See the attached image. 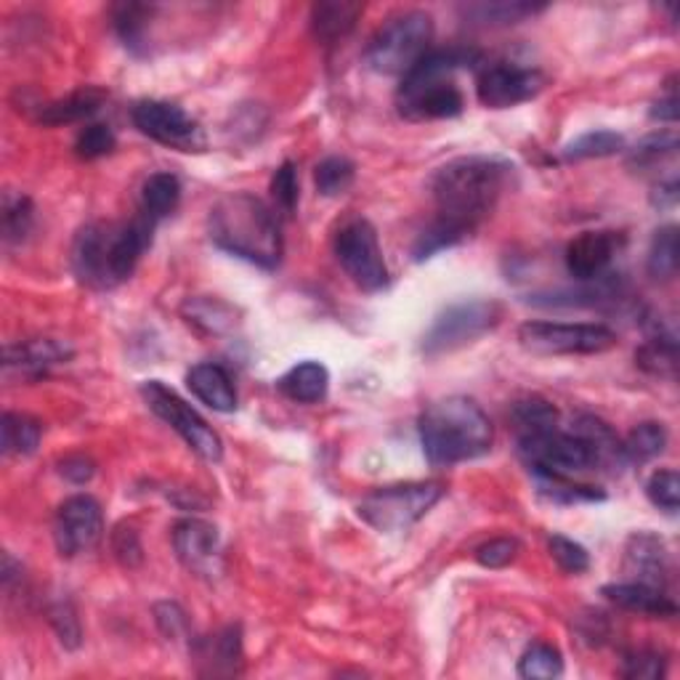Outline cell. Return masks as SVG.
I'll use <instances>...</instances> for the list:
<instances>
[{"mask_svg":"<svg viewBox=\"0 0 680 680\" xmlns=\"http://www.w3.org/2000/svg\"><path fill=\"white\" fill-rule=\"evenodd\" d=\"M513 166L500 157H457L434 173L431 194L436 202V224L466 240L495 211Z\"/></svg>","mask_w":680,"mask_h":680,"instance_id":"6da1fadb","label":"cell"},{"mask_svg":"<svg viewBox=\"0 0 680 680\" xmlns=\"http://www.w3.org/2000/svg\"><path fill=\"white\" fill-rule=\"evenodd\" d=\"M157 221L139 213L126 224H88L72 245V269L83 285L109 290L126 283L152 245Z\"/></svg>","mask_w":680,"mask_h":680,"instance_id":"7a4b0ae2","label":"cell"},{"mask_svg":"<svg viewBox=\"0 0 680 680\" xmlns=\"http://www.w3.org/2000/svg\"><path fill=\"white\" fill-rule=\"evenodd\" d=\"M208 234L215 247L261 269H277L283 258L279 215L251 192H232L215 202L208 215Z\"/></svg>","mask_w":680,"mask_h":680,"instance_id":"3957f363","label":"cell"},{"mask_svg":"<svg viewBox=\"0 0 680 680\" xmlns=\"http://www.w3.org/2000/svg\"><path fill=\"white\" fill-rule=\"evenodd\" d=\"M495 428L474 399L447 396L421 415V444L434 468H453L492 449Z\"/></svg>","mask_w":680,"mask_h":680,"instance_id":"277c9868","label":"cell"},{"mask_svg":"<svg viewBox=\"0 0 680 680\" xmlns=\"http://www.w3.org/2000/svg\"><path fill=\"white\" fill-rule=\"evenodd\" d=\"M481 54L474 49H439L428 51L421 62L402 77L396 91V107L407 120H447L466 107L460 88L455 85V72L476 67Z\"/></svg>","mask_w":680,"mask_h":680,"instance_id":"5b68a950","label":"cell"},{"mask_svg":"<svg viewBox=\"0 0 680 680\" xmlns=\"http://www.w3.org/2000/svg\"><path fill=\"white\" fill-rule=\"evenodd\" d=\"M434 19L425 11H402L372 35L364 62L378 75H407L431 51Z\"/></svg>","mask_w":680,"mask_h":680,"instance_id":"8992f818","label":"cell"},{"mask_svg":"<svg viewBox=\"0 0 680 680\" xmlns=\"http://www.w3.org/2000/svg\"><path fill=\"white\" fill-rule=\"evenodd\" d=\"M442 484L436 481L394 484V487H381L370 492L359 502L357 510L372 529L383 534H396L417 524L442 500Z\"/></svg>","mask_w":680,"mask_h":680,"instance_id":"52a82bcc","label":"cell"},{"mask_svg":"<svg viewBox=\"0 0 680 680\" xmlns=\"http://www.w3.org/2000/svg\"><path fill=\"white\" fill-rule=\"evenodd\" d=\"M502 319V306L497 300H468V304L449 306L436 317L431 330L423 336V354L442 357L457 349L476 343L492 332Z\"/></svg>","mask_w":680,"mask_h":680,"instance_id":"ba28073f","label":"cell"},{"mask_svg":"<svg viewBox=\"0 0 680 680\" xmlns=\"http://www.w3.org/2000/svg\"><path fill=\"white\" fill-rule=\"evenodd\" d=\"M519 343L542 357L604 354L617 346V332L595 322H524L519 327Z\"/></svg>","mask_w":680,"mask_h":680,"instance_id":"9c48e42d","label":"cell"},{"mask_svg":"<svg viewBox=\"0 0 680 680\" xmlns=\"http://www.w3.org/2000/svg\"><path fill=\"white\" fill-rule=\"evenodd\" d=\"M141 396L147 402V407L160 417L162 423H168L181 439L187 442V447L194 455L202 457L205 463H219L224 457V442L215 431L198 415V410H192L189 404L176 394L173 389H168L160 381H147L141 385Z\"/></svg>","mask_w":680,"mask_h":680,"instance_id":"30bf717a","label":"cell"},{"mask_svg":"<svg viewBox=\"0 0 680 680\" xmlns=\"http://www.w3.org/2000/svg\"><path fill=\"white\" fill-rule=\"evenodd\" d=\"M336 258L349 274L351 283L364 293H378L389 285V266H385L378 232L370 221H349L336 237Z\"/></svg>","mask_w":680,"mask_h":680,"instance_id":"8fae6325","label":"cell"},{"mask_svg":"<svg viewBox=\"0 0 680 680\" xmlns=\"http://www.w3.org/2000/svg\"><path fill=\"white\" fill-rule=\"evenodd\" d=\"M519 453L534 474L574 479V476L593 468L591 449H587V444L582 442L580 436H574L572 431L553 428L548 431V434L519 439Z\"/></svg>","mask_w":680,"mask_h":680,"instance_id":"7c38bea8","label":"cell"},{"mask_svg":"<svg viewBox=\"0 0 680 680\" xmlns=\"http://www.w3.org/2000/svg\"><path fill=\"white\" fill-rule=\"evenodd\" d=\"M134 126L152 141L179 149V152H202L205 149V134H202L200 123L187 115L179 104L139 102L134 107Z\"/></svg>","mask_w":680,"mask_h":680,"instance_id":"4fadbf2b","label":"cell"},{"mask_svg":"<svg viewBox=\"0 0 680 680\" xmlns=\"http://www.w3.org/2000/svg\"><path fill=\"white\" fill-rule=\"evenodd\" d=\"M104 534L102 506L91 495H75L56 510L54 540L59 553L75 559L85 551H94Z\"/></svg>","mask_w":680,"mask_h":680,"instance_id":"5bb4252c","label":"cell"},{"mask_svg":"<svg viewBox=\"0 0 680 680\" xmlns=\"http://www.w3.org/2000/svg\"><path fill=\"white\" fill-rule=\"evenodd\" d=\"M545 88V75L534 67H516V64H495L479 75L476 96L484 107L508 109L516 104L532 102Z\"/></svg>","mask_w":680,"mask_h":680,"instance_id":"9a60e30c","label":"cell"},{"mask_svg":"<svg viewBox=\"0 0 680 680\" xmlns=\"http://www.w3.org/2000/svg\"><path fill=\"white\" fill-rule=\"evenodd\" d=\"M72 359L70 343L56 338H32L22 343L6 346V378H22V381H41L59 364H67Z\"/></svg>","mask_w":680,"mask_h":680,"instance_id":"2e32d148","label":"cell"},{"mask_svg":"<svg viewBox=\"0 0 680 680\" xmlns=\"http://www.w3.org/2000/svg\"><path fill=\"white\" fill-rule=\"evenodd\" d=\"M623 237L614 232H585L566 247V269L577 283L604 277L617 255Z\"/></svg>","mask_w":680,"mask_h":680,"instance_id":"e0dca14e","label":"cell"},{"mask_svg":"<svg viewBox=\"0 0 680 680\" xmlns=\"http://www.w3.org/2000/svg\"><path fill=\"white\" fill-rule=\"evenodd\" d=\"M219 529L211 521L181 519L173 527V548L181 564L192 572H208L219 559Z\"/></svg>","mask_w":680,"mask_h":680,"instance_id":"ac0fdd59","label":"cell"},{"mask_svg":"<svg viewBox=\"0 0 680 680\" xmlns=\"http://www.w3.org/2000/svg\"><path fill=\"white\" fill-rule=\"evenodd\" d=\"M625 572L630 574V582H644V585L665 591L667 572H670L665 542L651 532L633 534L625 548Z\"/></svg>","mask_w":680,"mask_h":680,"instance_id":"d6986e66","label":"cell"},{"mask_svg":"<svg viewBox=\"0 0 680 680\" xmlns=\"http://www.w3.org/2000/svg\"><path fill=\"white\" fill-rule=\"evenodd\" d=\"M187 385L202 404L215 412H229L237 410V389H234L232 375L213 362H200L187 372Z\"/></svg>","mask_w":680,"mask_h":680,"instance_id":"ffe728a7","label":"cell"},{"mask_svg":"<svg viewBox=\"0 0 680 680\" xmlns=\"http://www.w3.org/2000/svg\"><path fill=\"white\" fill-rule=\"evenodd\" d=\"M601 593L606 595V601H612L625 612H638L646 614V617H676L678 614L676 601L662 587L644 585V582H614Z\"/></svg>","mask_w":680,"mask_h":680,"instance_id":"44dd1931","label":"cell"},{"mask_svg":"<svg viewBox=\"0 0 680 680\" xmlns=\"http://www.w3.org/2000/svg\"><path fill=\"white\" fill-rule=\"evenodd\" d=\"M572 434L580 436L582 442L587 444L593 457V468H609L619 470L627 463L623 442L617 439V434L606 425L601 417L593 415H582L572 423Z\"/></svg>","mask_w":680,"mask_h":680,"instance_id":"7402d4cb","label":"cell"},{"mask_svg":"<svg viewBox=\"0 0 680 680\" xmlns=\"http://www.w3.org/2000/svg\"><path fill=\"white\" fill-rule=\"evenodd\" d=\"M104 99H107V94H104L102 88H94V85L72 91L64 99L41 104V107H38V123H43V126H70V123H81L85 117L99 113Z\"/></svg>","mask_w":680,"mask_h":680,"instance_id":"603a6c76","label":"cell"},{"mask_svg":"<svg viewBox=\"0 0 680 680\" xmlns=\"http://www.w3.org/2000/svg\"><path fill=\"white\" fill-rule=\"evenodd\" d=\"M364 14L362 3H346V0H327L311 9V30L317 41L336 43L343 41L357 28V19Z\"/></svg>","mask_w":680,"mask_h":680,"instance_id":"cb8c5ba5","label":"cell"},{"mask_svg":"<svg viewBox=\"0 0 680 680\" xmlns=\"http://www.w3.org/2000/svg\"><path fill=\"white\" fill-rule=\"evenodd\" d=\"M277 389L298 404H317L330 389V372L322 362H300L277 381Z\"/></svg>","mask_w":680,"mask_h":680,"instance_id":"d4e9b609","label":"cell"},{"mask_svg":"<svg viewBox=\"0 0 680 680\" xmlns=\"http://www.w3.org/2000/svg\"><path fill=\"white\" fill-rule=\"evenodd\" d=\"M510 421H513L519 439H529V436H540L559 428V410L540 396L521 399L510 410Z\"/></svg>","mask_w":680,"mask_h":680,"instance_id":"484cf974","label":"cell"},{"mask_svg":"<svg viewBox=\"0 0 680 680\" xmlns=\"http://www.w3.org/2000/svg\"><path fill=\"white\" fill-rule=\"evenodd\" d=\"M181 200V181L173 173H155L149 176L141 192V213H147L152 221L168 219L179 208Z\"/></svg>","mask_w":680,"mask_h":680,"instance_id":"4316f807","label":"cell"},{"mask_svg":"<svg viewBox=\"0 0 680 680\" xmlns=\"http://www.w3.org/2000/svg\"><path fill=\"white\" fill-rule=\"evenodd\" d=\"M0 431H3V453L14 457H28L35 453L43 436V425L35 417L22 415V412H6Z\"/></svg>","mask_w":680,"mask_h":680,"instance_id":"83f0119b","label":"cell"},{"mask_svg":"<svg viewBox=\"0 0 680 680\" xmlns=\"http://www.w3.org/2000/svg\"><path fill=\"white\" fill-rule=\"evenodd\" d=\"M680 264V251H678V226L667 224L662 229L654 232L651 247H649V258H646V269L654 279H672L678 274Z\"/></svg>","mask_w":680,"mask_h":680,"instance_id":"f1b7e54d","label":"cell"},{"mask_svg":"<svg viewBox=\"0 0 680 680\" xmlns=\"http://www.w3.org/2000/svg\"><path fill=\"white\" fill-rule=\"evenodd\" d=\"M627 463H649L667 447V428L662 423H640L623 442Z\"/></svg>","mask_w":680,"mask_h":680,"instance_id":"f546056e","label":"cell"},{"mask_svg":"<svg viewBox=\"0 0 680 680\" xmlns=\"http://www.w3.org/2000/svg\"><path fill=\"white\" fill-rule=\"evenodd\" d=\"M354 179L357 168L349 157H325L317 170H314V181H317V189L325 198H340V194H346L351 184H354Z\"/></svg>","mask_w":680,"mask_h":680,"instance_id":"4dcf8cb0","label":"cell"},{"mask_svg":"<svg viewBox=\"0 0 680 680\" xmlns=\"http://www.w3.org/2000/svg\"><path fill=\"white\" fill-rule=\"evenodd\" d=\"M625 149V139L614 130H591V134H582L580 139L566 144L564 160L577 162V160H593V157H609Z\"/></svg>","mask_w":680,"mask_h":680,"instance_id":"1f68e13d","label":"cell"},{"mask_svg":"<svg viewBox=\"0 0 680 680\" xmlns=\"http://www.w3.org/2000/svg\"><path fill=\"white\" fill-rule=\"evenodd\" d=\"M519 676L527 680H553L564 676V659L551 644H534L519 659Z\"/></svg>","mask_w":680,"mask_h":680,"instance_id":"d6a6232c","label":"cell"},{"mask_svg":"<svg viewBox=\"0 0 680 680\" xmlns=\"http://www.w3.org/2000/svg\"><path fill=\"white\" fill-rule=\"evenodd\" d=\"M149 6L141 3H123L115 9V30L120 35V41L126 43V49L139 54L144 45V32H147V19H149Z\"/></svg>","mask_w":680,"mask_h":680,"instance_id":"836d02e7","label":"cell"},{"mask_svg":"<svg viewBox=\"0 0 680 680\" xmlns=\"http://www.w3.org/2000/svg\"><path fill=\"white\" fill-rule=\"evenodd\" d=\"M538 476L540 492L553 502H593L604 500V492L587 487V484H577L574 479H564V476H548V474H534Z\"/></svg>","mask_w":680,"mask_h":680,"instance_id":"e575fe53","label":"cell"},{"mask_svg":"<svg viewBox=\"0 0 680 680\" xmlns=\"http://www.w3.org/2000/svg\"><path fill=\"white\" fill-rule=\"evenodd\" d=\"M32 229V202L24 194H6L3 200V240L9 245L22 242Z\"/></svg>","mask_w":680,"mask_h":680,"instance_id":"d590c367","label":"cell"},{"mask_svg":"<svg viewBox=\"0 0 680 680\" xmlns=\"http://www.w3.org/2000/svg\"><path fill=\"white\" fill-rule=\"evenodd\" d=\"M638 364L654 375H665V372L676 370V338L657 336L651 338L644 349L638 351Z\"/></svg>","mask_w":680,"mask_h":680,"instance_id":"8d00e7d4","label":"cell"},{"mask_svg":"<svg viewBox=\"0 0 680 680\" xmlns=\"http://www.w3.org/2000/svg\"><path fill=\"white\" fill-rule=\"evenodd\" d=\"M646 495L657 508L667 510V513H678L680 508V479L672 468H662L646 481Z\"/></svg>","mask_w":680,"mask_h":680,"instance_id":"74e56055","label":"cell"},{"mask_svg":"<svg viewBox=\"0 0 680 680\" xmlns=\"http://www.w3.org/2000/svg\"><path fill=\"white\" fill-rule=\"evenodd\" d=\"M272 200L283 215H293L298 208V170L293 162H283L272 176Z\"/></svg>","mask_w":680,"mask_h":680,"instance_id":"f35d334b","label":"cell"},{"mask_svg":"<svg viewBox=\"0 0 680 680\" xmlns=\"http://www.w3.org/2000/svg\"><path fill=\"white\" fill-rule=\"evenodd\" d=\"M676 149H678V136L672 134V130H665V134H654V136H649V139L640 141L636 149H633L630 166H638V168L657 166V162L665 160V157L676 155Z\"/></svg>","mask_w":680,"mask_h":680,"instance_id":"ab89813d","label":"cell"},{"mask_svg":"<svg viewBox=\"0 0 680 680\" xmlns=\"http://www.w3.org/2000/svg\"><path fill=\"white\" fill-rule=\"evenodd\" d=\"M548 548H551L555 564L569 574H582L591 569V553H587L580 542L564 538V534H553V538L548 540Z\"/></svg>","mask_w":680,"mask_h":680,"instance_id":"60d3db41","label":"cell"},{"mask_svg":"<svg viewBox=\"0 0 680 680\" xmlns=\"http://www.w3.org/2000/svg\"><path fill=\"white\" fill-rule=\"evenodd\" d=\"M115 134L109 126H88L83 128L81 134H77V141H75V155L81 157V160H99V157L109 155L115 149Z\"/></svg>","mask_w":680,"mask_h":680,"instance_id":"b9f144b4","label":"cell"},{"mask_svg":"<svg viewBox=\"0 0 680 680\" xmlns=\"http://www.w3.org/2000/svg\"><path fill=\"white\" fill-rule=\"evenodd\" d=\"M538 6L529 3H489L476 6V9H470V14L476 17V22L484 24H513L529 14H538Z\"/></svg>","mask_w":680,"mask_h":680,"instance_id":"7bdbcfd3","label":"cell"},{"mask_svg":"<svg viewBox=\"0 0 680 680\" xmlns=\"http://www.w3.org/2000/svg\"><path fill=\"white\" fill-rule=\"evenodd\" d=\"M667 670V659L659 651H636L630 657H625V678H638V680H657L662 678Z\"/></svg>","mask_w":680,"mask_h":680,"instance_id":"ee69618b","label":"cell"},{"mask_svg":"<svg viewBox=\"0 0 680 680\" xmlns=\"http://www.w3.org/2000/svg\"><path fill=\"white\" fill-rule=\"evenodd\" d=\"M516 555H519V542L510 538H497L484 542L479 551H476V561L487 569H502L508 566Z\"/></svg>","mask_w":680,"mask_h":680,"instance_id":"f6af8a7d","label":"cell"},{"mask_svg":"<svg viewBox=\"0 0 680 680\" xmlns=\"http://www.w3.org/2000/svg\"><path fill=\"white\" fill-rule=\"evenodd\" d=\"M115 555L123 561L126 566H136L141 561V545H139V534L134 529L120 527L113 538Z\"/></svg>","mask_w":680,"mask_h":680,"instance_id":"bcb514c9","label":"cell"},{"mask_svg":"<svg viewBox=\"0 0 680 680\" xmlns=\"http://www.w3.org/2000/svg\"><path fill=\"white\" fill-rule=\"evenodd\" d=\"M51 623L56 625L59 638H62L64 646L75 649V646L81 644V625H77V617L72 614L70 606H56V609L51 612Z\"/></svg>","mask_w":680,"mask_h":680,"instance_id":"7dc6e473","label":"cell"},{"mask_svg":"<svg viewBox=\"0 0 680 680\" xmlns=\"http://www.w3.org/2000/svg\"><path fill=\"white\" fill-rule=\"evenodd\" d=\"M59 474H62L64 479L72 481V484H88L91 479H94L96 466H94V460H91V457L70 455V457H64L62 463H59Z\"/></svg>","mask_w":680,"mask_h":680,"instance_id":"c3c4849f","label":"cell"},{"mask_svg":"<svg viewBox=\"0 0 680 680\" xmlns=\"http://www.w3.org/2000/svg\"><path fill=\"white\" fill-rule=\"evenodd\" d=\"M157 623H160L162 633H166V636H170V638H176L187 627L184 612H181L176 604H160V606H157Z\"/></svg>","mask_w":680,"mask_h":680,"instance_id":"681fc988","label":"cell"},{"mask_svg":"<svg viewBox=\"0 0 680 680\" xmlns=\"http://www.w3.org/2000/svg\"><path fill=\"white\" fill-rule=\"evenodd\" d=\"M651 120H659V123H676L678 120V96H676V88H672V85H670V94H667L665 99H659L651 107Z\"/></svg>","mask_w":680,"mask_h":680,"instance_id":"f907efd6","label":"cell"},{"mask_svg":"<svg viewBox=\"0 0 680 680\" xmlns=\"http://www.w3.org/2000/svg\"><path fill=\"white\" fill-rule=\"evenodd\" d=\"M678 202V181L670 179L665 184L657 187V194H654V205L659 208H672Z\"/></svg>","mask_w":680,"mask_h":680,"instance_id":"816d5d0a","label":"cell"}]
</instances>
